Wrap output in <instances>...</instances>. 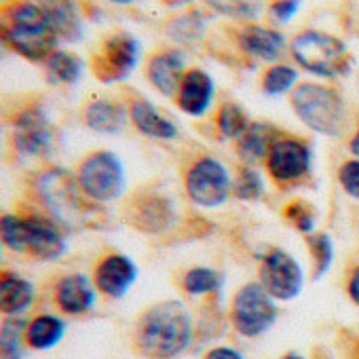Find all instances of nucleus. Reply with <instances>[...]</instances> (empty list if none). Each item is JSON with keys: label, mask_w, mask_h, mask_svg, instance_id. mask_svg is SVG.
Wrapping results in <instances>:
<instances>
[{"label": "nucleus", "mask_w": 359, "mask_h": 359, "mask_svg": "<svg viewBox=\"0 0 359 359\" xmlns=\"http://www.w3.org/2000/svg\"><path fill=\"white\" fill-rule=\"evenodd\" d=\"M197 323L182 300H161L148 306L133 327V348L144 359H177L195 342Z\"/></svg>", "instance_id": "1"}, {"label": "nucleus", "mask_w": 359, "mask_h": 359, "mask_svg": "<svg viewBox=\"0 0 359 359\" xmlns=\"http://www.w3.org/2000/svg\"><path fill=\"white\" fill-rule=\"evenodd\" d=\"M34 191L45 214L66 233L104 229V205L93 203L81 189L76 173L66 167H49L34 180Z\"/></svg>", "instance_id": "2"}, {"label": "nucleus", "mask_w": 359, "mask_h": 359, "mask_svg": "<svg viewBox=\"0 0 359 359\" xmlns=\"http://www.w3.org/2000/svg\"><path fill=\"white\" fill-rule=\"evenodd\" d=\"M0 45L32 64H43L60 49V34L34 0H9L0 5Z\"/></svg>", "instance_id": "3"}, {"label": "nucleus", "mask_w": 359, "mask_h": 359, "mask_svg": "<svg viewBox=\"0 0 359 359\" xmlns=\"http://www.w3.org/2000/svg\"><path fill=\"white\" fill-rule=\"evenodd\" d=\"M0 243L39 262H55L68 254V233L47 214L0 216Z\"/></svg>", "instance_id": "4"}, {"label": "nucleus", "mask_w": 359, "mask_h": 359, "mask_svg": "<svg viewBox=\"0 0 359 359\" xmlns=\"http://www.w3.org/2000/svg\"><path fill=\"white\" fill-rule=\"evenodd\" d=\"M290 106L306 129L323 137H338L348 121L344 97L323 83H298L290 93Z\"/></svg>", "instance_id": "5"}, {"label": "nucleus", "mask_w": 359, "mask_h": 359, "mask_svg": "<svg viewBox=\"0 0 359 359\" xmlns=\"http://www.w3.org/2000/svg\"><path fill=\"white\" fill-rule=\"evenodd\" d=\"M294 64L323 81L342 79L353 70V55L342 39L323 30H302L290 41Z\"/></svg>", "instance_id": "6"}, {"label": "nucleus", "mask_w": 359, "mask_h": 359, "mask_svg": "<svg viewBox=\"0 0 359 359\" xmlns=\"http://www.w3.org/2000/svg\"><path fill=\"white\" fill-rule=\"evenodd\" d=\"M233 180L235 173L222 158L199 154L184 169V191L195 208L214 212L233 199Z\"/></svg>", "instance_id": "7"}, {"label": "nucleus", "mask_w": 359, "mask_h": 359, "mask_svg": "<svg viewBox=\"0 0 359 359\" xmlns=\"http://www.w3.org/2000/svg\"><path fill=\"white\" fill-rule=\"evenodd\" d=\"M83 193L97 205L118 201L127 191V173L121 156L112 150H93L76 167Z\"/></svg>", "instance_id": "8"}, {"label": "nucleus", "mask_w": 359, "mask_h": 359, "mask_svg": "<svg viewBox=\"0 0 359 359\" xmlns=\"http://www.w3.org/2000/svg\"><path fill=\"white\" fill-rule=\"evenodd\" d=\"M229 319L241 338L256 340L275 327L279 319V302L271 298L258 281H248L235 292Z\"/></svg>", "instance_id": "9"}, {"label": "nucleus", "mask_w": 359, "mask_h": 359, "mask_svg": "<svg viewBox=\"0 0 359 359\" xmlns=\"http://www.w3.org/2000/svg\"><path fill=\"white\" fill-rule=\"evenodd\" d=\"M313 161L315 154L306 140L281 133L264 161V171L279 189H294L311 177Z\"/></svg>", "instance_id": "10"}, {"label": "nucleus", "mask_w": 359, "mask_h": 359, "mask_svg": "<svg viewBox=\"0 0 359 359\" xmlns=\"http://www.w3.org/2000/svg\"><path fill=\"white\" fill-rule=\"evenodd\" d=\"M258 283L277 302H292L302 294L306 273L294 254L283 248H269L260 256Z\"/></svg>", "instance_id": "11"}, {"label": "nucleus", "mask_w": 359, "mask_h": 359, "mask_svg": "<svg viewBox=\"0 0 359 359\" xmlns=\"http://www.w3.org/2000/svg\"><path fill=\"white\" fill-rule=\"evenodd\" d=\"M142 57L140 41L129 32H114L106 36L91 55V72L104 85L127 81Z\"/></svg>", "instance_id": "12"}, {"label": "nucleus", "mask_w": 359, "mask_h": 359, "mask_svg": "<svg viewBox=\"0 0 359 359\" xmlns=\"http://www.w3.org/2000/svg\"><path fill=\"white\" fill-rule=\"evenodd\" d=\"M11 142L24 158H45L53 152L55 131L47 110L41 104L22 108L11 123Z\"/></svg>", "instance_id": "13"}, {"label": "nucleus", "mask_w": 359, "mask_h": 359, "mask_svg": "<svg viewBox=\"0 0 359 359\" xmlns=\"http://www.w3.org/2000/svg\"><path fill=\"white\" fill-rule=\"evenodd\" d=\"M177 210L173 199L156 191H144L125 205V222L144 235H165L173 229Z\"/></svg>", "instance_id": "14"}, {"label": "nucleus", "mask_w": 359, "mask_h": 359, "mask_svg": "<svg viewBox=\"0 0 359 359\" xmlns=\"http://www.w3.org/2000/svg\"><path fill=\"white\" fill-rule=\"evenodd\" d=\"M137 277H140V269L133 262V258L121 252H112L100 258L91 279L102 296L110 300H121L135 285Z\"/></svg>", "instance_id": "15"}, {"label": "nucleus", "mask_w": 359, "mask_h": 359, "mask_svg": "<svg viewBox=\"0 0 359 359\" xmlns=\"http://www.w3.org/2000/svg\"><path fill=\"white\" fill-rule=\"evenodd\" d=\"M237 47L239 51L254 60V62H264V64H279V60L285 55L290 49L287 39L281 30L273 26H262V24H243L237 30Z\"/></svg>", "instance_id": "16"}, {"label": "nucleus", "mask_w": 359, "mask_h": 359, "mask_svg": "<svg viewBox=\"0 0 359 359\" xmlns=\"http://www.w3.org/2000/svg\"><path fill=\"white\" fill-rule=\"evenodd\" d=\"M216 100V83L212 74L203 68H189L180 89L173 97L180 112H184L191 118H203Z\"/></svg>", "instance_id": "17"}, {"label": "nucleus", "mask_w": 359, "mask_h": 359, "mask_svg": "<svg viewBox=\"0 0 359 359\" xmlns=\"http://www.w3.org/2000/svg\"><path fill=\"white\" fill-rule=\"evenodd\" d=\"M97 287L85 273H70L57 279L53 287V300L64 315L83 317L97 306Z\"/></svg>", "instance_id": "18"}, {"label": "nucleus", "mask_w": 359, "mask_h": 359, "mask_svg": "<svg viewBox=\"0 0 359 359\" xmlns=\"http://www.w3.org/2000/svg\"><path fill=\"white\" fill-rule=\"evenodd\" d=\"M187 55L182 49H161L146 62V79L156 93L163 97H175L180 83L187 74Z\"/></svg>", "instance_id": "19"}, {"label": "nucleus", "mask_w": 359, "mask_h": 359, "mask_svg": "<svg viewBox=\"0 0 359 359\" xmlns=\"http://www.w3.org/2000/svg\"><path fill=\"white\" fill-rule=\"evenodd\" d=\"M129 123L137 133L154 142H175L180 140V127L173 118L161 112L150 100L146 97H131L127 102Z\"/></svg>", "instance_id": "20"}, {"label": "nucleus", "mask_w": 359, "mask_h": 359, "mask_svg": "<svg viewBox=\"0 0 359 359\" xmlns=\"http://www.w3.org/2000/svg\"><path fill=\"white\" fill-rule=\"evenodd\" d=\"M36 300V287L15 271H0V313L24 317Z\"/></svg>", "instance_id": "21"}, {"label": "nucleus", "mask_w": 359, "mask_h": 359, "mask_svg": "<svg viewBox=\"0 0 359 359\" xmlns=\"http://www.w3.org/2000/svg\"><path fill=\"white\" fill-rule=\"evenodd\" d=\"M83 121L87 129L100 135H116L121 133L129 123L127 104L110 97H97L85 106Z\"/></svg>", "instance_id": "22"}, {"label": "nucleus", "mask_w": 359, "mask_h": 359, "mask_svg": "<svg viewBox=\"0 0 359 359\" xmlns=\"http://www.w3.org/2000/svg\"><path fill=\"white\" fill-rule=\"evenodd\" d=\"M281 135V131L266 123V121H252L245 133L235 142L237 156L241 158L243 165H264L275 140Z\"/></svg>", "instance_id": "23"}, {"label": "nucleus", "mask_w": 359, "mask_h": 359, "mask_svg": "<svg viewBox=\"0 0 359 359\" xmlns=\"http://www.w3.org/2000/svg\"><path fill=\"white\" fill-rule=\"evenodd\" d=\"M53 24L60 41L76 43L83 36V20L74 0H34Z\"/></svg>", "instance_id": "24"}, {"label": "nucleus", "mask_w": 359, "mask_h": 359, "mask_svg": "<svg viewBox=\"0 0 359 359\" xmlns=\"http://www.w3.org/2000/svg\"><path fill=\"white\" fill-rule=\"evenodd\" d=\"M66 336V321L57 315L43 313L28 321L26 342L32 351H51Z\"/></svg>", "instance_id": "25"}, {"label": "nucleus", "mask_w": 359, "mask_h": 359, "mask_svg": "<svg viewBox=\"0 0 359 359\" xmlns=\"http://www.w3.org/2000/svg\"><path fill=\"white\" fill-rule=\"evenodd\" d=\"M180 285L189 298H212L222 292L224 275L214 266H191Z\"/></svg>", "instance_id": "26"}, {"label": "nucleus", "mask_w": 359, "mask_h": 359, "mask_svg": "<svg viewBox=\"0 0 359 359\" xmlns=\"http://www.w3.org/2000/svg\"><path fill=\"white\" fill-rule=\"evenodd\" d=\"M45 74L51 83L55 85H76L83 79L85 72V64L83 60L66 49H57L53 51L45 62H43Z\"/></svg>", "instance_id": "27"}, {"label": "nucleus", "mask_w": 359, "mask_h": 359, "mask_svg": "<svg viewBox=\"0 0 359 359\" xmlns=\"http://www.w3.org/2000/svg\"><path fill=\"white\" fill-rule=\"evenodd\" d=\"M250 123L252 121H250L245 108L237 102H231V100L222 102L216 110V116H214L216 133L224 142H237L245 133Z\"/></svg>", "instance_id": "28"}, {"label": "nucleus", "mask_w": 359, "mask_h": 359, "mask_svg": "<svg viewBox=\"0 0 359 359\" xmlns=\"http://www.w3.org/2000/svg\"><path fill=\"white\" fill-rule=\"evenodd\" d=\"M269 191L266 177L260 171V167L254 165H241L235 171L233 180V197L241 203H258L264 199Z\"/></svg>", "instance_id": "29"}, {"label": "nucleus", "mask_w": 359, "mask_h": 359, "mask_svg": "<svg viewBox=\"0 0 359 359\" xmlns=\"http://www.w3.org/2000/svg\"><path fill=\"white\" fill-rule=\"evenodd\" d=\"M304 243H306V250L311 256V277H313V281H319L334 266V260H336L334 239L327 233L315 231L313 235L304 237Z\"/></svg>", "instance_id": "30"}, {"label": "nucleus", "mask_w": 359, "mask_h": 359, "mask_svg": "<svg viewBox=\"0 0 359 359\" xmlns=\"http://www.w3.org/2000/svg\"><path fill=\"white\" fill-rule=\"evenodd\" d=\"M28 319L7 317L0 325V359H26Z\"/></svg>", "instance_id": "31"}, {"label": "nucleus", "mask_w": 359, "mask_h": 359, "mask_svg": "<svg viewBox=\"0 0 359 359\" xmlns=\"http://www.w3.org/2000/svg\"><path fill=\"white\" fill-rule=\"evenodd\" d=\"M298 68L292 64H271L262 79H260V87L269 97H279V95H287L298 87Z\"/></svg>", "instance_id": "32"}, {"label": "nucleus", "mask_w": 359, "mask_h": 359, "mask_svg": "<svg viewBox=\"0 0 359 359\" xmlns=\"http://www.w3.org/2000/svg\"><path fill=\"white\" fill-rule=\"evenodd\" d=\"M203 5L216 15L241 24H252L262 11V0H203Z\"/></svg>", "instance_id": "33"}, {"label": "nucleus", "mask_w": 359, "mask_h": 359, "mask_svg": "<svg viewBox=\"0 0 359 359\" xmlns=\"http://www.w3.org/2000/svg\"><path fill=\"white\" fill-rule=\"evenodd\" d=\"M205 32V20L199 11H189L184 15L175 18L169 24V36H173L177 43H197Z\"/></svg>", "instance_id": "34"}, {"label": "nucleus", "mask_w": 359, "mask_h": 359, "mask_svg": "<svg viewBox=\"0 0 359 359\" xmlns=\"http://www.w3.org/2000/svg\"><path fill=\"white\" fill-rule=\"evenodd\" d=\"M283 218L292 224L300 235H313L317 231V212L304 199H294L283 208Z\"/></svg>", "instance_id": "35"}, {"label": "nucleus", "mask_w": 359, "mask_h": 359, "mask_svg": "<svg viewBox=\"0 0 359 359\" xmlns=\"http://www.w3.org/2000/svg\"><path fill=\"white\" fill-rule=\"evenodd\" d=\"M336 177H338V187L342 189V193L348 199L359 203V158L351 156V158L342 161Z\"/></svg>", "instance_id": "36"}, {"label": "nucleus", "mask_w": 359, "mask_h": 359, "mask_svg": "<svg viewBox=\"0 0 359 359\" xmlns=\"http://www.w3.org/2000/svg\"><path fill=\"white\" fill-rule=\"evenodd\" d=\"M300 5H302V0H273L269 7V18L277 26L290 24L300 11Z\"/></svg>", "instance_id": "37"}, {"label": "nucleus", "mask_w": 359, "mask_h": 359, "mask_svg": "<svg viewBox=\"0 0 359 359\" xmlns=\"http://www.w3.org/2000/svg\"><path fill=\"white\" fill-rule=\"evenodd\" d=\"M203 359H245V355L231 344H216L203 355Z\"/></svg>", "instance_id": "38"}, {"label": "nucleus", "mask_w": 359, "mask_h": 359, "mask_svg": "<svg viewBox=\"0 0 359 359\" xmlns=\"http://www.w3.org/2000/svg\"><path fill=\"white\" fill-rule=\"evenodd\" d=\"M344 290H346V296H348V300H351V302H353V304L359 309V264H355V266L348 271Z\"/></svg>", "instance_id": "39"}, {"label": "nucleus", "mask_w": 359, "mask_h": 359, "mask_svg": "<svg viewBox=\"0 0 359 359\" xmlns=\"http://www.w3.org/2000/svg\"><path fill=\"white\" fill-rule=\"evenodd\" d=\"M346 148H348V152H351L353 158H359V125H357V129L353 131V135L348 137Z\"/></svg>", "instance_id": "40"}, {"label": "nucleus", "mask_w": 359, "mask_h": 359, "mask_svg": "<svg viewBox=\"0 0 359 359\" xmlns=\"http://www.w3.org/2000/svg\"><path fill=\"white\" fill-rule=\"evenodd\" d=\"M163 3L169 5V7H184V5L193 3V0H163Z\"/></svg>", "instance_id": "41"}, {"label": "nucleus", "mask_w": 359, "mask_h": 359, "mask_svg": "<svg viewBox=\"0 0 359 359\" xmlns=\"http://www.w3.org/2000/svg\"><path fill=\"white\" fill-rule=\"evenodd\" d=\"M279 359H309V357L302 355V353H298V351H290V353H285V355L279 357Z\"/></svg>", "instance_id": "42"}, {"label": "nucleus", "mask_w": 359, "mask_h": 359, "mask_svg": "<svg viewBox=\"0 0 359 359\" xmlns=\"http://www.w3.org/2000/svg\"><path fill=\"white\" fill-rule=\"evenodd\" d=\"M106 3H112V5H118V7H129V5L135 3V0H106Z\"/></svg>", "instance_id": "43"}, {"label": "nucleus", "mask_w": 359, "mask_h": 359, "mask_svg": "<svg viewBox=\"0 0 359 359\" xmlns=\"http://www.w3.org/2000/svg\"><path fill=\"white\" fill-rule=\"evenodd\" d=\"M353 359H359V336L355 338V344H353Z\"/></svg>", "instance_id": "44"}, {"label": "nucleus", "mask_w": 359, "mask_h": 359, "mask_svg": "<svg viewBox=\"0 0 359 359\" xmlns=\"http://www.w3.org/2000/svg\"><path fill=\"white\" fill-rule=\"evenodd\" d=\"M3 248H5V245H3V243H0V252H3Z\"/></svg>", "instance_id": "45"}]
</instances>
